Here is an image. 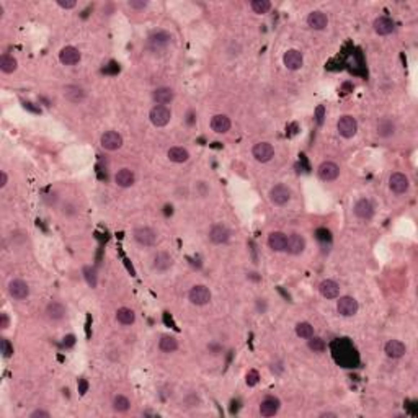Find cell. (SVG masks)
<instances>
[{
    "instance_id": "bcb514c9",
    "label": "cell",
    "mask_w": 418,
    "mask_h": 418,
    "mask_svg": "<svg viewBox=\"0 0 418 418\" xmlns=\"http://www.w3.org/2000/svg\"><path fill=\"white\" fill-rule=\"evenodd\" d=\"M8 183V177L5 172H0V188H5Z\"/></svg>"
},
{
    "instance_id": "ba28073f",
    "label": "cell",
    "mask_w": 418,
    "mask_h": 418,
    "mask_svg": "<svg viewBox=\"0 0 418 418\" xmlns=\"http://www.w3.org/2000/svg\"><path fill=\"white\" fill-rule=\"evenodd\" d=\"M389 188L392 189L395 195H404L408 191V188H410V182H408V177L400 173V172H395L391 175L389 178Z\"/></svg>"
},
{
    "instance_id": "7bdbcfd3",
    "label": "cell",
    "mask_w": 418,
    "mask_h": 418,
    "mask_svg": "<svg viewBox=\"0 0 418 418\" xmlns=\"http://www.w3.org/2000/svg\"><path fill=\"white\" fill-rule=\"evenodd\" d=\"M128 5L131 8H136V10H142V8L147 7V2H144V0H129Z\"/></svg>"
},
{
    "instance_id": "8d00e7d4",
    "label": "cell",
    "mask_w": 418,
    "mask_h": 418,
    "mask_svg": "<svg viewBox=\"0 0 418 418\" xmlns=\"http://www.w3.org/2000/svg\"><path fill=\"white\" fill-rule=\"evenodd\" d=\"M250 7H252V10H253L255 13L263 15V13H268V12H270L271 4L268 2V0H252V2H250Z\"/></svg>"
},
{
    "instance_id": "4fadbf2b",
    "label": "cell",
    "mask_w": 418,
    "mask_h": 418,
    "mask_svg": "<svg viewBox=\"0 0 418 418\" xmlns=\"http://www.w3.org/2000/svg\"><path fill=\"white\" fill-rule=\"evenodd\" d=\"M283 62H284V65H286V69H289V71H299L302 67V64H304V56L298 49H289V51L284 53Z\"/></svg>"
},
{
    "instance_id": "3957f363",
    "label": "cell",
    "mask_w": 418,
    "mask_h": 418,
    "mask_svg": "<svg viewBox=\"0 0 418 418\" xmlns=\"http://www.w3.org/2000/svg\"><path fill=\"white\" fill-rule=\"evenodd\" d=\"M188 299L195 306H206V304L211 301V291H209L203 284H196L188 292Z\"/></svg>"
},
{
    "instance_id": "f546056e",
    "label": "cell",
    "mask_w": 418,
    "mask_h": 418,
    "mask_svg": "<svg viewBox=\"0 0 418 418\" xmlns=\"http://www.w3.org/2000/svg\"><path fill=\"white\" fill-rule=\"evenodd\" d=\"M167 157L170 159V162H173V164H185L189 159V152L185 147H172V149H168Z\"/></svg>"
},
{
    "instance_id": "ac0fdd59",
    "label": "cell",
    "mask_w": 418,
    "mask_h": 418,
    "mask_svg": "<svg viewBox=\"0 0 418 418\" xmlns=\"http://www.w3.org/2000/svg\"><path fill=\"white\" fill-rule=\"evenodd\" d=\"M373 26H374V31L377 34H381V36L391 34L395 30V23H394L392 18H389V16H377L374 20V23H373Z\"/></svg>"
},
{
    "instance_id": "e575fe53",
    "label": "cell",
    "mask_w": 418,
    "mask_h": 418,
    "mask_svg": "<svg viewBox=\"0 0 418 418\" xmlns=\"http://www.w3.org/2000/svg\"><path fill=\"white\" fill-rule=\"evenodd\" d=\"M296 334L298 337L304 338V340H309L310 337H314V327L309 324V322H299L296 325Z\"/></svg>"
},
{
    "instance_id": "484cf974",
    "label": "cell",
    "mask_w": 418,
    "mask_h": 418,
    "mask_svg": "<svg viewBox=\"0 0 418 418\" xmlns=\"http://www.w3.org/2000/svg\"><path fill=\"white\" fill-rule=\"evenodd\" d=\"M152 98H154V101L157 104H168V103H172L173 98H175V92L172 89H168V87H160V89H155L154 92H152Z\"/></svg>"
},
{
    "instance_id": "7a4b0ae2",
    "label": "cell",
    "mask_w": 418,
    "mask_h": 418,
    "mask_svg": "<svg viewBox=\"0 0 418 418\" xmlns=\"http://www.w3.org/2000/svg\"><path fill=\"white\" fill-rule=\"evenodd\" d=\"M337 131H338V134L345 139L355 137L358 132V121L350 115L341 116L337 123Z\"/></svg>"
},
{
    "instance_id": "9c48e42d",
    "label": "cell",
    "mask_w": 418,
    "mask_h": 418,
    "mask_svg": "<svg viewBox=\"0 0 418 418\" xmlns=\"http://www.w3.org/2000/svg\"><path fill=\"white\" fill-rule=\"evenodd\" d=\"M317 175L322 182H334L340 175V167L335 162H322L317 168Z\"/></svg>"
},
{
    "instance_id": "8992f818",
    "label": "cell",
    "mask_w": 418,
    "mask_h": 418,
    "mask_svg": "<svg viewBox=\"0 0 418 418\" xmlns=\"http://www.w3.org/2000/svg\"><path fill=\"white\" fill-rule=\"evenodd\" d=\"M358 309H359L358 301L351 296H343L337 301V310L340 316H343V317H353L358 312Z\"/></svg>"
},
{
    "instance_id": "4316f807",
    "label": "cell",
    "mask_w": 418,
    "mask_h": 418,
    "mask_svg": "<svg viewBox=\"0 0 418 418\" xmlns=\"http://www.w3.org/2000/svg\"><path fill=\"white\" fill-rule=\"evenodd\" d=\"M231 126L232 123L225 115H214L211 118V129L217 132V134H225V132L231 129Z\"/></svg>"
},
{
    "instance_id": "6da1fadb",
    "label": "cell",
    "mask_w": 418,
    "mask_h": 418,
    "mask_svg": "<svg viewBox=\"0 0 418 418\" xmlns=\"http://www.w3.org/2000/svg\"><path fill=\"white\" fill-rule=\"evenodd\" d=\"M149 119L154 126L164 128L168 125L170 119H172V111H170L168 107H164V104H155L149 113Z\"/></svg>"
},
{
    "instance_id": "f1b7e54d",
    "label": "cell",
    "mask_w": 418,
    "mask_h": 418,
    "mask_svg": "<svg viewBox=\"0 0 418 418\" xmlns=\"http://www.w3.org/2000/svg\"><path fill=\"white\" fill-rule=\"evenodd\" d=\"M65 307H64V304L58 302V301H53L47 304V307H46V316L47 319H51V320H61L65 317Z\"/></svg>"
},
{
    "instance_id": "7dc6e473",
    "label": "cell",
    "mask_w": 418,
    "mask_h": 418,
    "mask_svg": "<svg viewBox=\"0 0 418 418\" xmlns=\"http://www.w3.org/2000/svg\"><path fill=\"white\" fill-rule=\"evenodd\" d=\"M0 327H2V328H7V327H8V317H7V314H2V316H0Z\"/></svg>"
},
{
    "instance_id": "1f68e13d",
    "label": "cell",
    "mask_w": 418,
    "mask_h": 418,
    "mask_svg": "<svg viewBox=\"0 0 418 418\" xmlns=\"http://www.w3.org/2000/svg\"><path fill=\"white\" fill-rule=\"evenodd\" d=\"M116 320L119 322V324H123V325H131V324H134L136 314H134V310L129 309V307H121L116 312Z\"/></svg>"
},
{
    "instance_id": "d6a6232c",
    "label": "cell",
    "mask_w": 418,
    "mask_h": 418,
    "mask_svg": "<svg viewBox=\"0 0 418 418\" xmlns=\"http://www.w3.org/2000/svg\"><path fill=\"white\" fill-rule=\"evenodd\" d=\"M395 132V125L391 119H381L377 123V136L381 137H391Z\"/></svg>"
},
{
    "instance_id": "7402d4cb",
    "label": "cell",
    "mask_w": 418,
    "mask_h": 418,
    "mask_svg": "<svg viewBox=\"0 0 418 418\" xmlns=\"http://www.w3.org/2000/svg\"><path fill=\"white\" fill-rule=\"evenodd\" d=\"M306 249V239L299 234H292L288 237V243H286V252L291 255H301Z\"/></svg>"
},
{
    "instance_id": "d4e9b609",
    "label": "cell",
    "mask_w": 418,
    "mask_h": 418,
    "mask_svg": "<svg viewBox=\"0 0 418 418\" xmlns=\"http://www.w3.org/2000/svg\"><path fill=\"white\" fill-rule=\"evenodd\" d=\"M172 265H173L172 256H170L167 252H159L154 256V263H152V267H154V270L164 273V271H168L170 268H172Z\"/></svg>"
},
{
    "instance_id": "b9f144b4",
    "label": "cell",
    "mask_w": 418,
    "mask_h": 418,
    "mask_svg": "<svg viewBox=\"0 0 418 418\" xmlns=\"http://www.w3.org/2000/svg\"><path fill=\"white\" fill-rule=\"evenodd\" d=\"M58 5L61 8H65V10H71V8L77 7V2L75 0H58Z\"/></svg>"
},
{
    "instance_id": "5bb4252c",
    "label": "cell",
    "mask_w": 418,
    "mask_h": 418,
    "mask_svg": "<svg viewBox=\"0 0 418 418\" xmlns=\"http://www.w3.org/2000/svg\"><path fill=\"white\" fill-rule=\"evenodd\" d=\"M353 211H355L356 217H359V219H371L373 214H374V206L368 198H361L355 203Z\"/></svg>"
},
{
    "instance_id": "f6af8a7d",
    "label": "cell",
    "mask_w": 418,
    "mask_h": 418,
    "mask_svg": "<svg viewBox=\"0 0 418 418\" xmlns=\"http://www.w3.org/2000/svg\"><path fill=\"white\" fill-rule=\"evenodd\" d=\"M324 113H325V108L320 104V107L317 108V111H316V116H317V123H319V125H322V123H324Z\"/></svg>"
},
{
    "instance_id": "cb8c5ba5",
    "label": "cell",
    "mask_w": 418,
    "mask_h": 418,
    "mask_svg": "<svg viewBox=\"0 0 418 418\" xmlns=\"http://www.w3.org/2000/svg\"><path fill=\"white\" fill-rule=\"evenodd\" d=\"M136 182V175L131 168H121L115 175V183L121 188H129Z\"/></svg>"
},
{
    "instance_id": "d6986e66",
    "label": "cell",
    "mask_w": 418,
    "mask_h": 418,
    "mask_svg": "<svg viewBox=\"0 0 418 418\" xmlns=\"http://www.w3.org/2000/svg\"><path fill=\"white\" fill-rule=\"evenodd\" d=\"M286 243H288V235L284 232L274 231L268 235V247L273 252H283L286 250Z\"/></svg>"
},
{
    "instance_id": "f35d334b",
    "label": "cell",
    "mask_w": 418,
    "mask_h": 418,
    "mask_svg": "<svg viewBox=\"0 0 418 418\" xmlns=\"http://www.w3.org/2000/svg\"><path fill=\"white\" fill-rule=\"evenodd\" d=\"M309 348L312 351H316V353H322V351L325 350V341L319 338V337H310L309 338Z\"/></svg>"
},
{
    "instance_id": "e0dca14e",
    "label": "cell",
    "mask_w": 418,
    "mask_h": 418,
    "mask_svg": "<svg viewBox=\"0 0 418 418\" xmlns=\"http://www.w3.org/2000/svg\"><path fill=\"white\" fill-rule=\"evenodd\" d=\"M319 291L325 299H337L340 296V284L334 280H324L319 284Z\"/></svg>"
},
{
    "instance_id": "9a60e30c",
    "label": "cell",
    "mask_w": 418,
    "mask_h": 418,
    "mask_svg": "<svg viewBox=\"0 0 418 418\" xmlns=\"http://www.w3.org/2000/svg\"><path fill=\"white\" fill-rule=\"evenodd\" d=\"M170 43H172V36L164 30L154 31L149 36V44L152 49H165Z\"/></svg>"
},
{
    "instance_id": "8fae6325",
    "label": "cell",
    "mask_w": 418,
    "mask_h": 418,
    "mask_svg": "<svg viewBox=\"0 0 418 418\" xmlns=\"http://www.w3.org/2000/svg\"><path fill=\"white\" fill-rule=\"evenodd\" d=\"M134 239L137 243L144 247H152L157 242V232L150 227H137L134 231Z\"/></svg>"
},
{
    "instance_id": "52a82bcc",
    "label": "cell",
    "mask_w": 418,
    "mask_h": 418,
    "mask_svg": "<svg viewBox=\"0 0 418 418\" xmlns=\"http://www.w3.org/2000/svg\"><path fill=\"white\" fill-rule=\"evenodd\" d=\"M252 154H253L256 162L265 164V162H270V160L274 157V149L270 142H258V144L253 146Z\"/></svg>"
},
{
    "instance_id": "74e56055",
    "label": "cell",
    "mask_w": 418,
    "mask_h": 418,
    "mask_svg": "<svg viewBox=\"0 0 418 418\" xmlns=\"http://www.w3.org/2000/svg\"><path fill=\"white\" fill-rule=\"evenodd\" d=\"M83 278H85V281L89 283V286H90V288H97L98 278H97V271H95V268H92V267H85V268H83Z\"/></svg>"
},
{
    "instance_id": "681fc988",
    "label": "cell",
    "mask_w": 418,
    "mask_h": 418,
    "mask_svg": "<svg viewBox=\"0 0 418 418\" xmlns=\"http://www.w3.org/2000/svg\"><path fill=\"white\" fill-rule=\"evenodd\" d=\"M320 416H337L335 413H322Z\"/></svg>"
},
{
    "instance_id": "ffe728a7",
    "label": "cell",
    "mask_w": 418,
    "mask_h": 418,
    "mask_svg": "<svg viewBox=\"0 0 418 418\" xmlns=\"http://www.w3.org/2000/svg\"><path fill=\"white\" fill-rule=\"evenodd\" d=\"M62 95L71 103H82L85 100V90L79 85H65L62 89Z\"/></svg>"
},
{
    "instance_id": "83f0119b",
    "label": "cell",
    "mask_w": 418,
    "mask_h": 418,
    "mask_svg": "<svg viewBox=\"0 0 418 418\" xmlns=\"http://www.w3.org/2000/svg\"><path fill=\"white\" fill-rule=\"evenodd\" d=\"M280 410V400L276 397H267L260 404V415L262 416H273Z\"/></svg>"
},
{
    "instance_id": "ab89813d",
    "label": "cell",
    "mask_w": 418,
    "mask_h": 418,
    "mask_svg": "<svg viewBox=\"0 0 418 418\" xmlns=\"http://www.w3.org/2000/svg\"><path fill=\"white\" fill-rule=\"evenodd\" d=\"M0 346H2V353L5 358H10L12 353H13V346L10 345V341H8L7 338H2V341H0Z\"/></svg>"
},
{
    "instance_id": "ee69618b",
    "label": "cell",
    "mask_w": 418,
    "mask_h": 418,
    "mask_svg": "<svg viewBox=\"0 0 418 418\" xmlns=\"http://www.w3.org/2000/svg\"><path fill=\"white\" fill-rule=\"evenodd\" d=\"M49 416H51V413L46 410H41V408H38V410L30 413V418H49Z\"/></svg>"
},
{
    "instance_id": "836d02e7",
    "label": "cell",
    "mask_w": 418,
    "mask_h": 418,
    "mask_svg": "<svg viewBox=\"0 0 418 418\" xmlns=\"http://www.w3.org/2000/svg\"><path fill=\"white\" fill-rule=\"evenodd\" d=\"M16 67H18V62H16V59L13 58V56L4 54L2 58H0V69H2V72L12 74V72L16 71Z\"/></svg>"
},
{
    "instance_id": "d590c367",
    "label": "cell",
    "mask_w": 418,
    "mask_h": 418,
    "mask_svg": "<svg viewBox=\"0 0 418 418\" xmlns=\"http://www.w3.org/2000/svg\"><path fill=\"white\" fill-rule=\"evenodd\" d=\"M129 407H131V402H129V398L125 397V395H116L115 398H113V408H115L116 412H128L129 410Z\"/></svg>"
},
{
    "instance_id": "5b68a950",
    "label": "cell",
    "mask_w": 418,
    "mask_h": 418,
    "mask_svg": "<svg viewBox=\"0 0 418 418\" xmlns=\"http://www.w3.org/2000/svg\"><path fill=\"white\" fill-rule=\"evenodd\" d=\"M291 199V189L286 185H274L270 189V201L276 206L288 204Z\"/></svg>"
},
{
    "instance_id": "44dd1931",
    "label": "cell",
    "mask_w": 418,
    "mask_h": 418,
    "mask_svg": "<svg viewBox=\"0 0 418 418\" xmlns=\"http://www.w3.org/2000/svg\"><path fill=\"white\" fill-rule=\"evenodd\" d=\"M384 351L389 358L392 359H397V358H402L405 353H407V346L402 343L400 340H389L386 346H384Z\"/></svg>"
},
{
    "instance_id": "c3c4849f",
    "label": "cell",
    "mask_w": 418,
    "mask_h": 418,
    "mask_svg": "<svg viewBox=\"0 0 418 418\" xmlns=\"http://www.w3.org/2000/svg\"><path fill=\"white\" fill-rule=\"evenodd\" d=\"M85 391H87V382L82 379V381H80V394H85Z\"/></svg>"
},
{
    "instance_id": "30bf717a",
    "label": "cell",
    "mask_w": 418,
    "mask_h": 418,
    "mask_svg": "<svg viewBox=\"0 0 418 418\" xmlns=\"http://www.w3.org/2000/svg\"><path fill=\"white\" fill-rule=\"evenodd\" d=\"M8 294L16 301H23L30 296V286L23 280H12L8 283Z\"/></svg>"
},
{
    "instance_id": "4dcf8cb0",
    "label": "cell",
    "mask_w": 418,
    "mask_h": 418,
    "mask_svg": "<svg viewBox=\"0 0 418 418\" xmlns=\"http://www.w3.org/2000/svg\"><path fill=\"white\" fill-rule=\"evenodd\" d=\"M159 348L164 351V353H173L178 350V341L172 335H162L159 340Z\"/></svg>"
},
{
    "instance_id": "277c9868",
    "label": "cell",
    "mask_w": 418,
    "mask_h": 418,
    "mask_svg": "<svg viewBox=\"0 0 418 418\" xmlns=\"http://www.w3.org/2000/svg\"><path fill=\"white\" fill-rule=\"evenodd\" d=\"M100 144L104 150H118L123 147V136L118 131H104L100 137Z\"/></svg>"
},
{
    "instance_id": "60d3db41",
    "label": "cell",
    "mask_w": 418,
    "mask_h": 418,
    "mask_svg": "<svg viewBox=\"0 0 418 418\" xmlns=\"http://www.w3.org/2000/svg\"><path fill=\"white\" fill-rule=\"evenodd\" d=\"M258 379H260L258 373L252 369V371H249V374H247V386H250V387L256 386V384H258Z\"/></svg>"
},
{
    "instance_id": "2e32d148",
    "label": "cell",
    "mask_w": 418,
    "mask_h": 418,
    "mask_svg": "<svg viewBox=\"0 0 418 418\" xmlns=\"http://www.w3.org/2000/svg\"><path fill=\"white\" fill-rule=\"evenodd\" d=\"M80 51L77 49V47H74V46H65L61 49L59 53V61L64 64V65H74V64H77L80 61Z\"/></svg>"
},
{
    "instance_id": "7c38bea8",
    "label": "cell",
    "mask_w": 418,
    "mask_h": 418,
    "mask_svg": "<svg viewBox=\"0 0 418 418\" xmlns=\"http://www.w3.org/2000/svg\"><path fill=\"white\" fill-rule=\"evenodd\" d=\"M229 239H231V231L227 229L224 224H216L211 227V231H209V240L216 245L227 243Z\"/></svg>"
},
{
    "instance_id": "603a6c76",
    "label": "cell",
    "mask_w": 418,
    "mask_h": 418,
    "mask_svg": "<svg viewBox=\"0 0 418 418\" xmlns=\"http://www.w3.org/2000/svg\"><path fill=\"white\" fill-rule=\"evenodd\" d=\"M307 25L312 28V30L320 31V30H324V28H327L328 18H327V15L324 12H319V10L310 12L309 16H307Z\"/></svg>"
}]
</instances>
